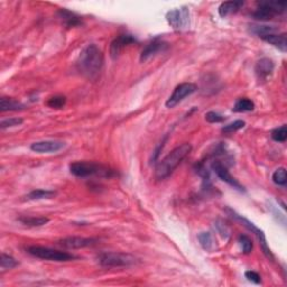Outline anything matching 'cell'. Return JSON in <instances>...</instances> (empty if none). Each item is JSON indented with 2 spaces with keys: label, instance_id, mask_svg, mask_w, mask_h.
<instances>
[{
  "label": "cell",
  "instance_id": "cell-1",
  "mask_svg": "<svg viewBox=\"0 0 287 287\" xmlns=\"http://www.w3.org/2000/svg\"><path fill=\"white\" fill-rule=\"evenodd\" d=\"M103 66V54L97 45L90 44L84 47L76 61V68L83 76L94 80L100 74Z\"/></svg>",
  "mask_w": 287,
  "mask_h": 287
},
{
  "label": "cell",
  "instance_id": "cell-2",
  "mask_svg": "<svg viewBox=\"0 0 287 287\" xmlns=\"http://www.w3.org/2000/svg\"><path fill=\"white\" fill-rule=\"evenodd\" d=\"M191 151H192V146L187 143L179 145V146L174 148L165 158H163L160 162H158L157 165H156V179L162 181V179H165L166 177H168V176L175 171V168L183 162V159L190 154Z\"/></svg>",
  "mask_w": 287,
  "mask_h": 287
},
{
  "label": "cell",
  "instance_id": "cell-3",
  "mask_svg": "<svg viewBox=\"0 0 287 287\" xmlns=\"http://www.w3.org/2000/svg\"><path fill=\"white\" fill-rule=\"evenodd\" d=\"M71 173L78 177L88 176H100V177H112L116 172L111 168L93 162H75L70 165Z\"/></svg>",
  "mask_w": 287,
  "mask_h": 287
},
{
  "label": "cell",
  "instance_id": "cell-4",
  "mask_svg": "<svg viewBox=\"0 0 287 287\" xmlns=\"http://www.w3.org/2000/svg\"><path fill=\"white\" fill-rule=\"evenodd\" d=\"M132 255L125 252H102L98 256V263L106 268H120L129 267L136 263Z\"/></svg>",
  "mask_w": 287,
  "mask_h": 287
},
{
  "label": "cell",
  "instance_id": "cell-5",
  "mask_svg": "<svg viewBox=\"0 0 287 287\" xmlns=\"http://www.w3.org/2000/svg\"><path fill=\"white\" fill-rule=\"evenodd\" d=\"M287 1H262L258 3L257 9L252 13V17L258 21H269L277 15L284 14L286 11Z\"/></svg>",
  "mask_w": 287,
  "mask_h": 287
},
{
  "label": "cell",
  "instance_id": "cell-6",
  "mask_svg": "<svg viewBox=\"0 0 287 287\" xmlns=\"http://www.w3.org/2000/svg\"><path fill=\"white\" fill-rule=\"evenodd\" d=\"M29 255L34 256V257L44 259V260H52V262H68V260H73L76 257L74 255L70 254L66 251L54 250L51 248L41 247V246H33L29 247L27 249Z\"/></svg>",
  "mask_w": 287,
  "mask_h": 287
},
{
  "label": "cell",
  "instance_id": "cell-7",
  "mask_svg": "<svg viewBox=\"0 0 287 287\" xmlns=\"http://www.w3.org/2000/svg\"><path fill=\"white\" fill-rule=\"evenodd\" d=\"M228 212L230 213V216L232 218H235L237 221H239V222L243 223V227H246L248 230H250L252 233H255V236L257 237V239L259 241L260 246H262V249L264 251V254L266 255V257H268L270 259H273V254H271V251L268 247V243H267V240H266V237H265V233H264L262 230H260L259 228L256 227V225L249 221L246 218H243V216H240V214L236 213L235 211H232L231 209H228Z\"/></svg>",
  "mask_w": 287,
  "mask_h": 287
},
{
  "label": "cell",
  "instance_id": "cell-8",
  "mask_svg": "<svg viewBox=\"0 0 287 287\" xmlns=\"http://www.w3.org/2000/svg\"><path fill=\"white\" fill-rule=\"evenodd\" d=\"M198 87L195 86L194 83L191 82H185L178 84L177 87L175 88L173 93L170 95V98L167 99L166 101V107L167 108H174L175 106H177L179 102H182L186 97H190L191 94L197 92Z\"/></svg>",
  "mask_w": 287,
  "mask_h": 287
},
{
  "label": "cell",
  "instance_id": "cell-9",
  "mask_svg": "<svg viewBox=\"0 0 287 287\" xmlns=\"http://www.w3.org/2000/svg\"><path fill=\"white\" fill-rule=\"evenodd\" d=\"M137 38L135 36L130 35V34H121V35L117 36L110 44V56L112 59H117L120 55V53L124 51L126 47H128L129 45L136 44Z\"/></svg>",
  "mask_w": 287,
  "mask_h": 287
},
{
  "label": "cell",
  "instance_id": "cell-10",
  "mask_svg": "<svg viewBox=\"0 0 287 287\" xmlns=\"http://www.w3.org/2000/svg\"><path fill=\"white\" fill-rule=\"evenodd\" d=\"M211 168L221 181H223L224 183H227V184L232 186L233 189L243 191V186H241L240 183L237 181V179L230 174V172L228 171L227 166L223 165V164L219 162V160H214V162L211 164Z\"/></svg>",
  "mask_w": 287,
  "mask_h": 287
},
{
  "label": "cell",
  "instance_id": "cell-11",
  "mask_svg": "<svg viewBox=\"0 0 287 287\" xmlns=\"http://www.w3.org/2000/svg\"><path fill=\"white\" fill-rule=\"evenodd\" d=\"M98 243V239L95 238H83V237H66L57 241V244L65 249H80V248H86L94 246Z\"/></svg>",
  "mask_w": 287,
  "mask_h": 287
},
{
  "label": "cell",
  "instance_id": "cell-12",
  "mask_svg": "<svg viewBox=\"0 0 287 287\" xmlns=\"http://www.w3.org/2000/svg\"><path fill=\"white\" fill-rule=\"evenodd\" d=\"M168 48V43L160 38H154L144 47L140 54V62H146L152 56H155L160 52L166 51Z\"/></svg>",
  "mask_w": 287,
  "mask_h": 287
},
{
  "label": "cell",
  "instance_id": "cell-13",
  "mask_svg": "<svg viewBox=\"0 0 287 287\" xmlns=\"http://www.w3.org/2000/svg\"><path fill=\"white\" fill-rule=\"evenodd\" d=\"M166 19L174 29H181L189 22V11L185 8L171 10L167 13Z\"/></svg>",
  "mask_w": 287,
  "mask_h": 287
},
{
  "label": "cell",
  "instance_id": "cell-14",
  "mask_svg": "<svg viewBox=\"0 0 287 287\" xmlns=\"http://www.w3.org/2000/svg\"><path fill=\"white\" fill-rule=\"evenodd\" d=\"M275 70V64L269 57H263L255 65V73L259 81H266L273 74Z\"/></svg>",
  "mask_w": 287,
  "mask_h": 287
},
{
  "label": "cell",
  "instance_id": "cell-15",
  "mask_svg": "<svg viewBox=\"0 0 287 287\" xmlns=\"http://www.w3.org/2000/svg\"><path fill=\"white\" fill-rule=\"evenodd\" d=\"M65 146V144L62 141L57 140H43V141H36L30 145V149L35 153H55L59 152Z\"/></svg>",
  "mask_w": 287,
  "mask_h": 287
},
{
  "label": "cell",
  "instance_id": "cell-16",
  "mask_svg": "<svg viewBox=\"0 0 287 287\" xmlns=\"http://www.w3.org/2000/svg\"><path fill=\"white\" fill-rule=\"evenodd\" d=\"M57 17L60 18V21L63 22V25L66 28L79 27V26L82 25L81 17L68 9H60L57 11Z\"/></svg>",
  "mask_w": 287,
  "mask_h": 287
},
{
  "label": "cell",
  "instance_id": "cell-17",
  "mask_svg": "<svg viewBox=\"0 0 287 287\" xmlns=\"http://www.w3.org/2000/svg\"><path fill=\"white\" fill-rule=\"evenodd\" d=\"M260 38L267 42V43H269L270 45H273L274 47L278 48L279 51L283 53H285L287 51V35L285 33H282V34L273 33Z\"/></svg>",
  "mask_w": 287,
  "mask_h": 287
},
{
  "label": "cell",
  "instance_id": "cell-18",
  "mask_svg": "<svg viewBox=\"0 0 287 287\" xmlns=\"http://www.w3.org/2000/svg\"><path fill=\"white\" fill-rule=\"evenodd\" d=\"M26 106L21 101L16 100L14 98H6L2 97L0 99V111L7 112V111H22L25 110Z\"/></svg>",
  "mask_w": 287,
  "mask_h": 287
},
{
  "label": "cell",
  "instance_id": "cell-19",
  "mask_svg": "<svg viewBox=\"0 0 287 287\" xmlns=\"http://www.w3.org/2000/svg\"><path fill=\"white\" fill-rule=\"evenodd\" d=\"M243 5V1H225L221 3L218 11H219L221 17H227L229 15L236 14L237 11H239Z\"/></svg>",
  "mask_w": 287,
  "mask_h": 287
},
{
  "label": "cell",
  "instance_id": "cell-20",
  "mask_svg": "<svg viewBox=\"0 0 287 287\" xmlns=\"http://www.w3.org/2000/svg\"><path fill=\"white\" fill-rule=\"evenodd\" d=\"M18 221L22 224L27 227H42L49 222V219L46 217H33V216H22L18 218Z\"/></svg>",
  "mask_w": 287,
  "mask_h": 287
},
{
  "label": "cell",
  "instance_id": "cell-21",
  "mask_svg": "<svg viewBox=\"0 0 287 287\" xmlns=\"http://www.w3.org/2000/svg\"><path fill=\"white\" fill-rule=\"evenodd\" d=\"M55 192L52 190H44V189H37L29 192L25 197L26 201H38V200H46V199H52L55 197Z\"/></svg>",
  "mask_w": 287,
  "mask_h": 287
},
{
  "label": "cell",
  "instance_id": "cell-22",
  "mask_svg": "<svg viewBox=\"0 0 287 287\" xmlns=\"http://www.w3.org/2000/svg\"><path fill=\"white\" fill-rule=\"evenodd\" d=\"M255 109V103L248 98H241L236 101L232 111L235 112H249Z\"/></svg>",
  "mask_w": 287,
  "mask_h": 287
},
{
  "label": "cell",
  "instance_id": "cell-23",
  "mask_svg": "<svg viewBox=\"0 0 287 287\" xmlns=\"http://www.w3.org/2000/svg\"><path fill=\"white\" fill-rule=\"evenodd\" d=\"M198 239L200 241V244L204 250L210 251L213 248V239L210 232H201L199 233Z\"/></svg>",
  "mask_w": 287,
  "mask_h": 287
},
{
  "label": "cell",
  "instance_id": "cell-24",
  "mask_svg": "<svg viewBox=\"0 0 287 287\" xmlns=\"http://www.w3.org/2000/svg\"><path fill=\"white\" fill-rule=\"evenodd\" d=\"M273 181L278 186H285L287 183V176H286V170L284 167H279L273 174Z\"/></svg>",
  "mask_w": 287,
  "mask_h": 287
},
{
  "label": "cell",
  "instance_id": "cell-25",
  "mask_svg": "<svg viewBox=\"0 0 287 287\" xmlns=\"http://www.w3.org/2000/svg\"><path fill=\"white\" fill-rule=\"evenodd\" d=\"M194 170L199 175L201 176L202 179H203V185L204 186L206 185V187H208L209 184H210V173H209V171L206 170V167H205L204 164L202 162L197 163V164H195V166H194Z\"/></svg>",
  "mask_w": 287,
  "mask_h": 287
},
{
  "label": "cell",
  "instance_id": "cell-26",
  "mask_svg": "<svg viewBox=\"0 0 287 287\" xmlns=\"http://www.w3.org/2000/svg\"><path fill=\"white\" fill-rule=\"evenodd\" d=\"M238 243L240 244V248L241 250H243V254H250L252 248H254V244H252V241L249 238V237L246 236V235H240L239 238H238Z\"/></svg>",
  "mask_w": 287,
  "mask_h": 287
},
{
  "label": "cell",
  "instance_id": "cell-27",
  "mask_svg": "<svg viewBox=\"0 0 287 287\" xmlns=\"http://www.w3.org/2000/svg\"><path fill=\"white\" fill-rule=\"evenodd\" d=\"M271 138L275 141H278V143H284L287 139V126L283 125L281 127L273 130L271 132Z\"/></svg>",
  "mask_w": 287,
  "mask_h": 287
},
{
  "label": "cell",
  "instance_id": "cell-28",
  "mask_svg": "<svg viewBox=\"0 0 287 287\" xmlns=\"http://www.w3.org/2000/svg\"><path fill=\"white\" fill-rule=\"evenodd\" d=\"M0 264H1L2 269H13L15 267L18 266V262L11 256L2 252L1 254V260H0Z\"/></svg>",
  "mask_w": 287,
  "mask_h": 287
},
{
  "label": "cell",
  "instance_id": "cell-29",
  "mask_svg": "<svg viewBox=\"0 0 287 287\" xmlns=\"http://www.w3.org/2000/svg\"><path fill=\"white\" fill-rule=\"evenodd\" d=\"M250 30L251 33H254L255 35H257L259 37L268 35V34L276 33V28L270 27V26H252Z\"/></svg>",
  "mask_w": 287,
  "mask_h": 287
},
{
  "label": "cell",
  "instance_id": "cell-30",
  "mask_svg": "<svg viewBox=\"0 0 287 287\" xmlns=\"http://www.w3.org/2000/svg\"><path fill=\"white\" fill-rule=\"evenodd\" d=\"M66 103V98L64 95H54L47 101V106L53 109H61L63 108Z\"/></svg>",
  "mask_w": 287,
  "mask_h": 287
},
{
  "label": "cell",
  "instance_id": "cell-31",
  "mask_svg": "<svg viewBox=\"0 0 287 287\" xmlns=\"http://www.w3.org/2000/svg\"><path fill=\"white\" fill-rule=\"evenodd\" d=\"M244 126H246V122H244L243 120H236L231 122V124L224 126V127L222 128V132L224 133H232L237 132V130L243 129Z\"/></svg>",
  "mask_w": 287,
  "mask_h": 287
},
{
  "label": "cell",
  "instance_id": "cell-32",
  "mask_svg": "<svg viewBox=\"0 0 287 287\" xmlns=\"http://www.w3.org/2000/svg\"><path fill=\"white\" fill-rule=\"evenodd\" d=\"M24 120L22 118H9V119H5L0 122V128L6 129L10 127H16V126H21Z\"/></svg>",
  "mask_w": 287,
  "mask_h": 287
},
{
  "label": "cell",
  "instance_id": "cell-33",
  "mask_svg": "<svg viewBox=\"0 0 287 287\" xmlns=\"http://www.w3.org/2000/svg\"><path fill=\"white\" fill-rule=\"evenodd\" d=\"M205 120L210 122V124H218V122H222L225 120V117H223L222 114L214 112V111H210L205 114Z\"/></svg>",
  "mask_w": 287,
  "mask_h": 287
},
{
  "label": "cell",
  "instance_id": "cell-34",
  "mask_svg": "<svg viewBox=\"0 0 287 287\" xmlns=\"http://www.w3.org/2000/svg\"><path fill=\"white\" fill-rule=\"evenodd\" d=\"M166 140H167V136L165 137V138H164V139L162 140V143H159V145H158L157 147H156L155 151L153 152V155H152V158H151V164H152V163H155L156 160L158 159V157H159V154H160V152L163 151L164 146H165V143H166Z\"/></svg>",
  "mask_w": 287,
  "mask_h": 287
},
{
  "label": "cell",
  "instance_id": "cell-35",
  "mask_svg": "<svg viewBox=\"0 0 287 287\" xmlns=\"http://www.w3.org/2000/svg\"><path fill=\"white\" fill-rule=\"evenodd\" d=\"M244 275H246V278L249 279L250 282L255 283V284H260V281H262V279H260V276L256 273V271H252V270L246 271V274Z\"/></svg>",
  "mask_w": 287,
  "mask_h": 287
}]
</instances>
